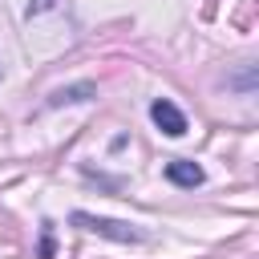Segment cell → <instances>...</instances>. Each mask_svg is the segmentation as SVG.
I'll list each match as a JSON object with an SVG mask.
<instances>
[{
    "label": "cell",
    "mask_w": 259,
    "mask_h": 259,
    "mask_svg": "<svg viewBox=\"0 0 259 259\" xmlns=\"http://www.w3.org/2000/svg\"><path fill=\"white\" fill-rule=\"evenodd\" d=\"M73 227L89 231V235H101V239H113V243H146L150 235L134 223H121V219H101V214H89V210H73L69 214Z\"/></svg>",
    "instance_id": "obj_1"
},
{
    "label": "cell",
    "mask_w": 259,
    "mask_h": 259,
    "mask_svg": "<svg viewBox=\"0 0 259 259\" xmlns=\"http://www.w3.org/2000/svg\"><path fill=\"white\" fill-rule=\"evenodd\" d=\"M150 117H154V125H158L166 138H182V134H186V117H182V109H178L174 101H166V97H158V101L150 105Z\"/></svg>",
    "instance_id": "obj_2"
},
{
    "label": "cell",
    "mask_w": 259,
    "mask_h": 259,
    "mask_svg": "<svg viewBox=\"0 0 259 259\" xmlns=\"http://www.w3.org/2000/svg\"><path fill=\"white\" fill-rule=\"evenodd\" d=\"M166 178H170L174 186H186V190H194V186H202V182H206L202 166H198V162H190V158H174V162H166Z\"/></svg>",
    "instance_id": "obj_3"
},
{
    "label": "cell",
    "mask_w": 259,
    "mask_h": 259,
    "mask_svg": "<svg viewBox=\"0 0 259 259\" xmlns=\"http://www.w3.org/2000/svg\"><path fill=\"white\" fill-rule=\"evenodd\" d=\"M93 97H97V85H93V81H77V85H61V89H53V93H49V105L57 109V105L93 101Z\"/></svg>",
    "instance_id": "obj_4"
},
{
    "label": "cell",
    "mask_w": 259,
    "mask_h": 259,
    "mask_svg": "<svg viewBox=\"0 0 259 259\" xmlns=\"http://www.w3.org/2000/svg\"><path fill=\"white\" fill-rule=\"evenodd\" d=\"M40 259H53V227L45 223V231H40Z\"/></svg>",
    "instance_id": "obj_5"
},
{
    "label": "cell",
    "mask_w": 259,
    "mask_h": 259,
    "mask_svg": "<svg viewBox=\"0 0 259 259\" xmlns=\"http://www.w3.org/2000/svg\"><path fill=\"white\" fill-rule=\"evenodd\" d=\"M45 8H53V0H32V4H28V16H36V12H45Z\"/></svg>",
    "instance_id": "obj_6"
}]
</instances>
